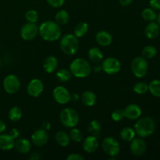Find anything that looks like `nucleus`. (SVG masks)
<instances>
[{
  "mask_svg": "<svg viewBox=\"0 0 160 160\" xmlns=\"http://www.w3.org/2000/svg\"><path fill=\"white\" fill-rule=\"evenodd\" d=\"M88 132L90 133L91 135L98 136L102 130L101 123L98 120H92L89 123L88 127Z\"/></svg>",
  "mask_w": 160,
  "mask_h": 160,
  "instance_id": "nucleus-28",
  "label": "nucleus"
},
{
  "mask_svg": "<svg viewBox=\"0 0 160 160\" xmlns=\"http://www.w3.org/2000/svg\"><path fill=\"white\" fill-rule=\"evenodd\" d=\"M26 20L30 23H36L38 20V14L34 9H30L25 14Z\"/></svg>",
  "mask_w": 160,
  "mask_h": 160,
  "instance_id": "nucleus-36",
  "label": "nucleus"
},
{
  "mask_svg": "<svg viewBox=\"0 0 160 160\" xmlns=\"http://www.w3.org/2000/svg\"><path fill=\"white\" fill-rule=\"evenodd\" d=\"M3 88L8 94L17 93L20 88V81L15 74H9L3 80Z\"/></svg>",
  "mask_w": 160,
  "mask_h": 160,
  "instance_id": "nucleus-8",
  "label": "nucleus"
},
{
  "mask_svg": "<svg viewBox=\"0 0 160 160\" xmlns=\"http://www.w3.org/2000/svg\"><path fill=\"white\" fill-rule=\"evenodd\" d=\"M59 120L64 127L73 128L78 124L79 115L78 112L72 108H65L61 111Z\"/></svg>",
  "mask_w": 160,
  "mask_h": 160,
  "instance_id": "nucleus-5",
  "label": "nucleus"
},
{
  "mask_svg": "<svg viewBox=\"0 0 160 160\" xmlns=\"http://www.w3.org/2000/svg\"><path fill=\"white\" fill-rule=\"evenodd\" d=\"M157 54V50L156 47L152 45H147L142 50V56L145 59H152Z\"/></svg>",
  "mask_w": 160,
  "mask_h": 160,
  "instance_id": "nucleus-33",
  "label": "nucleus"
},
{
  "mask_svg": "<svg viewBox=\"0 0 160 160\" xmlns=\"http://www.w3.org/2000/svg\"><path fill=\"white\" fill-rule=\"evenodd\" d=\"M14 148L21 154H28L31 149V143L27 138L17 139L14 143Z\"/></svg>",
  "mask_w": 160,
  "mask_h": 160,
  "instance_id": "nucleus-18",
  "label": "nucleus"
},
{
  "mask_svg": "<svg viewBox=\"0 0 160 160\" xmlns=\"http://www.w3.org/2000/svg\"><path fill=\"white\" fill-rule=\"evenodd\" d=\"M142 18L145 20V21L148 22H152L154 21L156 19V12L155 11V9H153L152 8H146V9H144L142 12Z\"/></svg>",
  "mask_w": 160,
  "mask_h": 160,
  "instance_id": "nucleus-30",
  "label": "nucleus"
},
{
  "mask_svg": "<svg viewBox=\"0 0 160 160\" xmlns=\"http://www.w3.org/2000/svg\"><path fill=\"white\" fill-rule=\"evenodd\" d=\"M22 115H23V112H22L21 109L18 106H13L11 108L8 113V117H9V120L12 122H17L21 119Z\"/></svg>",
  "mask_w": 160,
  "mask_h": 160,
  "instance_id": "nucleus-27",
  "label": "nucleus"
},
{
  "mask_svg": "<svg viewBox=\"0 0 160 160\" xmlns=\"http://www.w3.org/2000/svg\"><path fill=\"white\" fill-rule=\"evenodd\" d=\"M55 140L56 143L62 147H66L70 144V135L65 131H58L55 136Z\"/></svg>",
  "mask_w": 160,
  "mask_h": 160,
  "instance_id": "nucleus-23",
  "label": "nucleus"
},
{
  "mask_svg": "<svg viewBox=\"0 0 160 160\" xmlns=\"http://www.w3.org/2000/svg\"><path fill=\"white\" fill-rule=\"evenodd\" d=\"M133 90L136 94L144 95L148 91V84H147L145 82H143V81H140V82H138L134 84Z\"/></svg>",
  "mask_w": 160,
  "mask_h": 160,
  "instance_id": "nucleus-34",
  "label": "nucleus"
},
{
  "mask_svg": "<svg viewBox=\"0 0 160 160\" xmlns=\"http://www.w3.org/2000/svg\"><path fill=\"white\" fill-rule=\"evenodd\" d=\"M9 134L14 139V140H15V139H17V138L19 137V135H20V132H19L18 130H17L16 128H12V129L10 131V132H9Z\"/></svg>",
  "mask_w": 160,
  "mask_h": 160,
  "instance_id": "nucleus-41",
  "label": "nucleus"
},
{
  "mask_svg": "<svg viewBox=\"0 0 160 160\" xmlns=\"http://www.w3.org/2000/svg\"><path fill=\"white\" fill-rule=\"evenodd\" d=\"M6 124L5 123L4 121L0 120V133H2L6 131Z\"/></svg>",
  "mask_w": 160,
  "mask_h": 160,
  "instance_id": "nucleus-44",
  "label": "nucleus"
},
{
  "mask_svg": "<svg viewBox=\"0 0 160 160\" xmlns=\"http://www.w3.org/2000/svg\"><path fill=\"white\" fill-rule=\"evenodd\" d=\"M56 76V78L61 82H67V81H70L72 74L70 70H67V69H61V70H58Z\"/></svg>",
  "mask_w": 160,
  "mask_h": 160,
  "instance_id": "nucleus-32",
  "label": "nucleus"
},
{
  "mask_svg": "<svg viewBox=\"0 0 160 160\" xmlns=\"http://www.w3.org/2000/svg\"><path fill=\"white\" fill-rule=\"evenodd\" d=\"M149 4L153 9L160 10V0H150Z\"/></svg>",
  "mask_w": 160,
  "mask_h": 160,
  "instance_id": "nucleus-40",
  "label": "nucleus"
},
{
  "mask_svg": "<svg viewBox=\"0 0 160 160\" xmlns=\"http://www.w3.org/2000/svg\"><path fill=\"white\" fill-rule=\"evenodd\" d=\"M1 66H2V61L1 59H0V68H1Z\"/></svg>",
  "mask_w": 160,
  "mask_h": 160,
  "instance_id": "nucleus-49",
  "label": "nucleus"
},
{
  "mask_svg": "<svg viewBox=\"0 0 160 160\" xmlns=\"http://www.w3.org/2000/svg\"><path fill=\"white\" fill-rule=\"evenodd\" d=\"M79 98H80L79 95H78V94L77 93L72 94L71 96H70V100H73V102H78V100H79Z\"/></svg>",
  "mask_w": 160,
  "mask_h": 160,
  "instance_id": "nucleus-46",
  "label": "nucleus"
},
{
  "mask_svg": "<svg viewBox=\"0 0 160 160\" xmlns=\"http://www.w3.org/2000/svg\"><path fill=\"white\" fill-rule=\"evenodd\" d=\"M43 69L46 73H52L56 70L58 67V60L55 56H50L45 58L43 61Z\"/></svg>",
  "mask_w": 160,
  "mask_h": 160,
  "instance_id": "nucleus-21",
  "label": "nucleus"
},
{
  "mask_svg": "<svg viewBox=\"0 0 160 160\" xmlns=\"http://www.w3.org/2000/svg\"><path fill=\"white\" fill-rule=\"evenodd\" d=\"M40 158L41 157L39 156V155L38 154V153H33V154L30 156L29 159L31 160H38V159H40Z\"/></svg>",
  "mask_w": 160,
  "mask_h": 160,
  "instance_id": "nucleus-47",
  "label": "nucleus"
},
{
  "mask_svg": "<svg viewBox=\"0 0 160 160\" xmlns=\"http://www.w3.org/2000/svg\"><path fill=\"white\" fill-rule=\"evenodd\" d=\"M120 5L123 6H128L132 3L133 0H119Z\"/></svg>",
  "mask_w": 160,
  "mask_h": 160,
  "instance_id": "nucleus-43",
  "label": "nucleus"
},
{
  "mask_svg": "<svg viewBox=\"0 0 160 160\" xmlns=\"http://www.w3.org/2000/svg\"><path fill=\"white\" fill-rule=\"evenodd\" d=\"M102 148L106 155L110 157H116L120 152V145L118 141L112 137H106L103 139Z\"/></svg>",
  "mask_w": 160,
  "mask_h": 160,
  "instance_id": "nucleus-7",
  "label": "nucleus"
},
{
  "mask_svg": "<svg viewBox=\"0 0 160 160\" xmlns=\"http://www.w3.org/2000/svg\"><path fill=\"white\" fill-rule=\"evenodd\" d=\"M156 20H157V23L160 26V12L158 14L157 17H156Z\"/></svg>",
  "mask_w": 160,
  "mask_h": 160,
  "instance_id": "nucleus-48",
  "label": "nucleus"
},
{
  "mask_svg": "<svg viewBox=\"0 0 160 160\" xmlns=\"http://www.w3.org/2000/svg\"><path fill=\"white\" fill-rule=\"evenodd\" d=\"M148 90L152 95L157 98H160V81L154 80L148 84Z\"/></svg>",
  "mask_w": 160,
  "mask_h": 160,
  "instance_id": "nucleus-31",
  "label": "nucleus"
},
{
  "mask_svg": "<svg viewBox=\"0 0 160 160\" xmlns=\"http://www.w3.org/2000/svg\"><path fill=\"white\" fill-rule=\"evenodd\" d=\"M38 34V28L35 23H25L20 30V36L25 41L33 40Z\"/></svg>",
  "mask_w": 160,
  "mask_h": 160,
  "instance_id": "nucleus-11",
  "label": "nucleus"
},
{
  "mask_svg": "<svg viewBox=\"0 0 160 160\" xmlns=\"http://www.w3.org/2000/svg\"><path fill=\"white\" fill-rule=\"evenodd\" d=\"M84 157L78 153H73L69 155L67 157V160H84Z\"/></svg>",
  "mask_w": 160,
  "mask_h": 160,
  "instance_id": "nucleus-39",
  "label": "nucleus"
},
{
  "mask_svg": "<svg viewBox=\"0 0 160 160\" xmlns=\"http://www.w3.org/2000/svg\"><path fill=\"white\" fill-rule=\"evenodd\" d=\"M98 147V141L97 138V136H88L83 142V149L88 153L95 152Z\"/></svg>",
  "mask_w": 160,
  "mask_h": 160,
  "instance_id": "nucleus-16",
  "label": "nucleus"
},
{
  "mask_svg": "<svg viewBox=\"0 0 160 160\" xmlns=\"http://www.w3.org/2000/svg\"><path fill=\"white\" fill-rule=\"evenodd\" d=\"M145 34L149 39H154L159 34V25L157 23L152 21L148 23L145 29Z\"/></svg>",
  "mask_w": 160,
  "mask_h": 160,
  "instance_id": "nucleus-22",
  "label": "nucleus"
},
{
  "mask_svg": "<svg viewBox=\"0 0 160 160\" xmlns=\"http://www.w3.org/2000/svg\"><path fill=\"white\" fill-rule=\"evenodd\" d=\"M15 140L8 134H0V149L2 151H9L14 148Z\"/></svg>",
  "mask_w": 160,
  "mask_h": 160,
  "instance_id": "nucleus-19",
  "label": "nucleus"
},
{
  "mask_svg": "<svg viewBox=\"0 0 160 160\" xmlns=\"http://www.w3.org/2000/svg\"><path fill=\"white\" fill-rule=\"evenodd\" d=\"M48 131L42 129V128L34 131L31 135V142L34 145L38 147H42L45 145L48 142Z\"/></svg>",
  "mask_w": 160,
  "mask_h": 160,
  "instance_id": "nucleus-13",
  "label": "nucleus"
},
{
  "mask_svg": "<svg viewBox=\"0 0 160 160\" xmlns=\"http://www.w3.org/2000/svg\"><path fill=\"white\" fill-rule=\"evenodd\" d=\"M42 129L45 130V131H49L50 128H51V123L49 121H44L42 124Z\"/></svg>",
  "mask_w": 160,
  "mask_h": 160,
  "instance_id": "nucleus-42",
  "label": "nucleus"
},
{
  "mask_svg": "<svg viewBox=\"0 0 160 160\" xmlns=\"http://www.w3.org/2000/svg\"><path fill=\"white\" fill-rule=\"evenodd\" d=\"M50 6L54 8H59L63 6L65 0H46Z\"/></svg>",
  "mask_w": 160,
  "mask_h": 160,
  "instance_id": "nucleus-38",
  "label": "nucleus"
},
{
  "mask_svg": "<svg viewBox=\"0 0 160 160\" xmlns=\"http://www.w3.org/2000/svg\"><path fill=\"white\" fill-rule=\"evenodd\" d=\"M146 143L142 138H134L131 142L130 148L133 155L136 156H142L146 151Z\"/></svg>",
  "mask_w": 160,
  "mask_h": 160,
  "instance_id": "nucleus-14",
  "label": "nucleus"
},
{
  "mask_svg": "<svg viewBox=\"0 0 160 160\" xmlns=\"http://www.w3.org/2000/svg\"><path fill=\"white\" fill-rule=\"evenodd\" d=\"M102 68L103 71L107 74L114 75L120 72L121 69V63L117 58L108 57L102 61Z\"/></svg>",
  "mask_w": 160,
  "mask_h": 160,
  "instance_id": "nucleus-9",
  "label": "nucleus"
},
{
  "mask_svg": "<svg viewBox=\"0 0 160 160\" xmlns=\"http://www.w3.org/2000/svg\"><path fill=\"white\" fill-rule=\"evenodd\" d=\"M81 102L83 104L88 107H92L95 105L97 102V96L92 91H85L81 96Z\"/></svg>",
  "mask_w": 160,
  "mask_h": 160,
  "instance_id": "nucleus-20",
  "label": "nucleus"
},
{
  "mask_svg": "<svg viewBox=\"0 0 160 160\" xmlns=\"http://www.w3.org/2000/svg\"><path fill=\"white\" fill-rule=\"evenodd\" d=\"M59 45L62 52L68 56H73L76 54L79 48L78 38L72 34H65L61 38Z\"/></svg>",
  "mask_w": 160,
  "mask_h": 160,
  "instance_id": "nucleus-4",
  "label": "nucleus"
},
{
  "mask_svg": "<svg viewBox=\"0 0 160 160\" xmlns=\"http://www.w3.org/2000/svg\"><path fill=\"white\" fill-rule=\"evenodd\" d=\"M88 31V25L85 22L78 23L74 29V35L78 38H81L85 35Z\"/></svg>",
  "mask_w": 160,
  "mask_h": 160,
  "instance_id": "nucleus-29",
  "label": "nucleus"
},
{
  "mask_svg": "<svg viewBox=\"0 0 160 160\" xmlns=\"http://www.w3.org/2000/svg\"><path fill=\"white\" fill-rule=\"evenodd\" d=\"M111 117H112V120H114V121L116 122L121 121V120L125 117L124 112H123V109H116V110H114L113 112H112Z\"/></svg>",
  "mask_w": 160,
  "mask_h": 160,
  "instance_id": "nucleus-37",
  "label": "nucleus"
},
{
  "mask_svg": "<svg viewBox=\"0 0 160 160\" xmlns=\"http://www.w3.org/2000/svg\"><path fill=\"white\" fill-rule=\"evenodd\" d=\"M69 19H70V15L65 9H61V10L58 11L55 17L56 22L59 25L67 24L69 21Z\"/></svg>",
  "mask_w": 160,
  "mask_h": 160,
  "instance_id": "nucleus-26",
  "label": "nucleus"
},
{
  "mask_svg": "<svg viewBox=\"0 0 160 160\" xmlns=\"http://www.w3.org/2000/svg\"><path fill=\"white\" fill-rule=\"evenodd\" d=\"M88 58L92 62L98 63L102 60H103L102 52L97 47L91 48L88 51Z\"/></svg>",
  "mask_w": 160,
  "mask_h": 160,
  "instance_id": "nucleus-24",
  "label": "nucleus"
},
{
  "mask_svg": "<svg viewBox=\"0 0 160 160\" xmlns=\"http://www.w3.org/2000/svg\"><path fill=\"white\" fill-rule=\"evenodd\" d=\"M93 70L95 73H99L102 70V65H99V64H96L95 67H93Z\"/></svg>",
  "mask_w": 160,
  "mask_h": 160,
  "instance_id": "nucleus-45",
  "label": "nucleus"
},
{
  "mask_svg": "<svg viewBox=\"0 0 160 160\" xmlns=\"http://www.w3.org/2000/svg\"><path fill=\"white\" fill-rule=\"evenodd\" d=\"M95 40L97 43L103 47L109 46L112 42V37L111 34L106 31H100L95 34Z\"/></svg>",
  "mask_w": 160,
  "mask_h": 160,
  "instance_id": "nucleus-17",
  "label": "nucleus"
},
{
  "mask_svg": "<svg viewBox=\"0 0 160 160\" xmlns=\"http://www.w3.org/2000/svg\"><path fill=\"white\" fill-rule=\"evenodd\" d=\"M52 96L56 102L61 105H65L70 101L71 94L68 89L63 86H57L53 90Z\"/></svg>",
  "mask_w": 160,
  "mask_h": 160,
  "instance_id": "nucleus-10",
  "label": "nucleus"
},
{
  "mask_svg": "<svg viewBox=\"0 0 160 160\" xmlns=\"http://www.w3.org/2000/svg\"><path fill=\"white\" fill-rule=\"evenodd\" d=\"M124 116L128 120H137L142 116V108L137 104H130L123 110Z\"/></svg>",
  "mask_w": 160,
  "mask_h": 160,
  "instance_id": "nucleus-15",
  "label": "nucleus"
},
{
  "mask_svg": "<svg viewBox=\"0 0 160 160\" xmlns=\"http://www.w3.org/2000/svg\"><path fill=\"white\" fill-rule=\"evenodd\" d=\"M156 129V123L151 117H142L134 124V130L136 134L140 138H147L151 136Z\"/></svg>",
  "mask_w": 160,
  "mask_h": 160,
  "instance_id": "nucleus-2",
  "label": "nucleus"
},
{
  "mask_svg": "<svg viewBox=\"0 0 160 160\" xmlns=\"http://www.w3.org/2000/svg\"><path fill=\"white\" fill-rule=\"evenodd\" d=\"M135 131L131 128H124L120 131V138L123 141L127 142H130L135 138Z\"/></svg>",
  "mask_w": 160,
  "mask_h": 160,
  "instance_id": "nucleus-25",
  "label": "nucleus"
},
{
  "mask_svg": "<svg viewBox=\"0 0 160 160\" xmlns=\"http://www.w3.org/2000/svg\"><path fill=\"white\" fill-rule=\"evenodd\" d=\"M148 70V62L143 56H138L131 62V71L136 78H142L146 75Z\"/></svg>",
  "mask_w": 160,
  "mask_h": 160,
  "instance_id": "nucleus-6",
  "label": "nucleus"
},
{
  "mask_svg": "<svg viewBox=\"0 0 160 160\" xmlns=\"http://www.w3.org/2000/svg\"><path fill=\"white\" fill-rule=\"evenodd\" d=\"M69 135H70V140H72L75 143H79V142L82 141L83 134L81 131L79 129H78V128H71Z\"/></svg>",
  "mask_w": 160,
  "mask_h": 160,
  "instance_id": "nucleus-35",
  "label": "nucleus"
},
{
  "mask_svg": "<svg viewBox=\"0 0 160 160\" xmlns=\"http://www.w3.org/2000/svg\"><path fill=\"white\" fill-rule=\"evenodd\" d=\"M70 71L75 78H87L92 73V67L86 59L77 58L70 63Z\"/></svg>",
  "mask_w": 160,
  "mask_h": 160,
  "instance_id": "nucleus-3",
  "label": "nucleus"
},
{
  "mask_svg": "<svg viewBox=\"0 0 160 160\" xmlns=\"http://www.w3.org/2000/svg\"><path fill=\"white\" fill-rule=\"evenodd\" d=\"M44 91V84L40 79L34 78L32 79L28 84L27 92L28 95L34 98L40 96Z\"/></svg>",
  "mask_w": 160,
  "mask_h": 160,
  "instance_id": "nucleus-12",
  "label": "nucleus"
},
{
  "mask_svg": "<svg viewBox=\"0 0 160 160\" xmlns=\"http://www.w3.org/2000/svg\"><path fill=\"white\" fill-rule=\"evenodd\" d=\"M38 33L46 42H55L60 38L62 31L60 25L56 22L48 20L41 24L38 28Z\"/></svg>",
  "mask_w": 160,
  "mask_h": 160,
  "instance_id": "nucleus-1",
  "label": "nucleus"
}]
</instances>
